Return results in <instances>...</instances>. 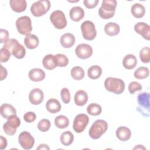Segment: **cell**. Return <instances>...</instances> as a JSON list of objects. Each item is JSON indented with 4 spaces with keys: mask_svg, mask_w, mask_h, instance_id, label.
<instances>
[{
    "mask_svg": "<svg viewBox=\"0 0 150 150\" xmlns=\"http://www.w3.org/2000/svg\"><path fill=\"white\" fill-rule=\"evenodd\" d=\"M137 64V57L132 54H128L124 56L122 60V65L127 70L134 69Z\"/></svg>",
    "mask_w": 150,
    "mask_h": 150,
    "instance_id": "cell-24",
    "label": "cell"
},
{
    "mask_svg": "<svg viewBox=\"0 0 150 150\" xmlns=\"http://www.w3.org/2000/svg\"><path fill=\"white\" fill-rule=\"evenodd\" d=\"M102 74V69L98 65H93L89 67L87 70V75L91 79H98Z\"/></svg>",
    "mask_w": 150,
    "mask_h": 150,
    "instance_id": "cell-29",
    "label": "cell"
},
{
    "mask_svg": "<svg viewBox=\"0 0 150 150\" xmlns=\"http://www.w3.org/2000/svg\"><path fill=\"white\" fill-rule=\"evenodd\" d=\"M15 25L18 32L21 35H28L32 30V21L30 17L28 16L18 18L16 21Z\"/></svg>",
    "mask_w": 150,
    "mask_h": 150,
    "instance_id": "cell-6",
    "label": "cell"
},
{
    "mask_svg": "<svg viewBox=\"0 0 150 150\" xmlns=\"http://www.w3.org/2000/svg\"><path fill=\"white\" fill-rule=\"evenodd\" d=\"M54 125L56 127L60 129H64L67 128L69 125V118L63 115H60L57 116L54 118Z\"/></svg>",
    "mask_w": 150,
    "mask_h": 150,
    "instance_id": "cell-30",
    "label": "cell"
},
{
    "mask_svg": "<svg viewBox=\"0 0 150 150\" xmlns=\"http://www.w3.org/2000/svg\"><path fill=\"white\" fill-rule=\"evenodd\" d=\"M28 76L30 80L35 82H39L45 79L46 74L41 69L34 68L29 71Z\"/></svg>",
    "mask_w": 150,
    "mask_h": 150,
    "instance_id": "cell-16",
    "label": "cell"
},
{
    "mask_svg": "<svg viewBox=\"0 0 150 150\" xmlns=\"http://www.w3.org/2000/svg\"><path fill=\"white\" fill-rule=\"evenodd\" d=\"M89 122V117L86 114H77L73 120V128L77 133H81L84 131Z\"/></svg>",
    "mask_w": 150,
    "mask_h": 150,
    "instance_id": "cell-11",
    "label": "cell"
},
{
    "mask_svg": "<svg viewBox=\"0 0 150 150\" xmlns=\"http://www.w3.org/2000/svg\"><path fill=\"white\" fill-rule=\"evenodd\" d=\"M102 111L101 107L96 103H91L87 107V112L91 115L96 116L101 114Z\"/></svg>",
    "mask_w": 150,
    "mask_h": 150,
    "instance_id": "cell-34",
    "label": "cell"
},
{
    "mask_svg": "<svg viewBox=\"0 0 150 150\" xmlns=\"http://www.w3.org/2000/svg\"><path fill=\"white\" fill-rule=\"evenodd\" d=\"M60 96H61L62 101L64 104H69L70 103L71 96H70V91L67 88L64 87L61 90Z\"/></svg>",
    "mask_w": 150,
    "mask_h": 150,
    "instance_id": "cell-38",
    "label": "cell"
},
{
    "mask_svg": "<svg viewBox=\"0 0 150 150\" xmlns=\"http://www.w3.org/2000/svg\"><path fill=\"white\" fill-rule=\"evenodd\" d=\"M104 87L108 91L115 94H120L124 92L125 86L122 79L109 77L104 81Z\"/></svg>",
    "mask_w": 150,
    "mask_h": 150,
    "instance_id": "cell-2",
    "label": "cell"
},
{
    "mask_svg": "<svg viewBox=\"0 0 150 150\" xmlns=\"http://www.w3.org/2000/svg\"><path fill=\"white\" fill-rule=\"evenodd\" d=\"M75 53L77 57L80 59H86L91 57L93 54L92 47L86 43H81L77 46Z\"/></svg>",
    "mask_w": 150,
    "mask_h": 150,
    "instance_id": "cell-13",
    "label": "cell"
},
{
    "mask_svg": "<svg viewBox=\"0 0 150 150\" xmlns=\"http://www.w3.org/2000/svg\"><path fill=\"white\" fill-rule=\"evenodd\" d=\"M46 108L50 113L55 114L61 110L62 105L60 102L55 98H50L46 103Z\"/></svg>",
    "mask_w": 150,
    "mask_h": 150,
    "instance_id": "cell-23",
    "label": "cell"
},
{
    "mask_svg": "<svg viewBox=\"0 0 150 150\" xmlns=\"http://www.w3.org/2000/svg\"><path fill=\"white\" fill-rule=\"evenodd\" d=\"M36 118V115L35 114V112L32 111L27 112L23 115L24 120L28 123L33 122V121H35Z\"/></svg>",
    "mask_w": 150,
    "mask_h": 150,
    "instance_id": "cell-41",
    "label": "cell"
},
{
    "mask_svg": "<svg viewBox=\"0 0 150 150\" xmlns=\"http://www.w3.org/2000/svg\"><path fill=\"white\" fill-rule=\"evenodd\" d=\"M146 149V148H145L144 146H143L142 145H138L137 146H135V147L134 148V149Z\"/></svg>",
    "mask_w": 150,
    "mask_h": 150,
    "instance_id": "cell-47",
    "label": "cell"
},
{
    "mask_svg": "<svg viewBox=\"0 0 150 150\" xmlns=\"http://www.w3.org/2000/svg\"><path fill=\"white\" fill-rule=\"evenodd\" d=\"M18 142L21 147L25 149H30L35 144V139L28 131H23L18 137Z\"/></svg>",
    "mask_w": 150,
    "mask_h": 150,
    "instance_id": "cell-12",
    "label": "cell"
},
{
    "mask_svg": "<svg viewBox=\"0 0 150 150\" xmlns=\"http://www.w3.org/2000/svg\"><path fill=\"white\" fill-rule=\"evenodd\" d=\"M55 56L57 67H66L69 63V59L68 57L64 54L58 53Z\"/></svg>",
    "mask_w": 150,
    "mask_h": 150,
    "instance_id": "cell-36",
    "label": "cell"
},
{
    "mask_svg": "<svg viewBox=\"0 0 150 150\" xmlns=\"http://www.w3.org/2000/svg\"><path fill=\"white\" fill-rule=\"evenodd\" d=\"M1 66V73H0V80L2 81L5 79L6 78L7 75H8V71L6 68L4 67L2 65Z\"/></svg>",
    "mask_w": 150,
    "mask_h": 150,
    "instance_id": "cell-44",
    "label": "cell"
},
{
    "mask_svg": "<svg viewBox=\"0 0 150 150\" xmlns=\"http://www.w3.org/2000/svg\"><path fill=\"white\" fill-rule=\"evenodd\" d=\"M0 113L4 118L8 120L11 117L16 115V110L12 105L5 103L1 106Z\"/></svg>",
    "mask_w": 150,
    "mask_h": 150,
    "instance_id": "cell-17",
    "label": "cell"
},
{
    "mask_svg": "<svg viewBox=\"0 0 150 150\" xmlns=\"http://www.w3.org/2000/svg\"><path fill=\"white\" fill-rule=\"evenodd\" d=\"M104 32L110 36L117 35L120 31V26L115 22H108L104 26Z\"/></svg>",
    "mask_w": 150,
    "mask_h": 150,
    "instance_id": "cell-27",
    "label": "cell"
},
{
    "mask_svg": "<svg viewBox=\"0 0 150 150\" xmlns=\"http://www.w3.org/2000/svg\"><path fill=\"white\" fill-rule=\"evenodd\" d=\"M84 11L80 6L72 7L69 11L70 19L74 22H79L84 16Z\"/></svg>",
    "mask_w": 150,
    "mask_h": 150,
    "instance_id": "cell-19",
    "label": "cell"
},
{
    "mask_svg": "<svg viewBox=\"0 0 150 150\" xmlns=\"http://www.w3.org/2000/svg\"><path fill=\"white\" fill-rule=\"evenodd\" d=\"M21 125V120L16 115H14L8 119L7 121L3 125L4 132L8 135H13L16 132V129Z\"/></svg>",
    "mask_w": 150,
    "mask_h": 150,
    "instance_id": "cell-10",
    "label": "cell"
},
{
    "mask_svg": "<svg viewBox=\"0 0 150 150\" xmlns=\"http://www.w3.org/2000/svg\"><path fill=\"white\" fill-rule=\"evenodd\" d=\"M36 149H48L49 150L50 149V148L49 147V146L46 144H40L39 145L38 147H37Z\"/></svg>",
    "mask_w": 150,
    "mask_h": 150,
    "instance_id": "cell-46",
    "label": "cell"
},
{
    "mask_svg": "<svg viewBox=\"0 0 150 150\" xmlns=\"http://www.w3.org/2000/svg\"><path fill=\"white\" fill-rule=\"evenodd\" d=\"M61 143L64 146L71 145L74 141V135L73 133L69 131L63 132L60 137Z\"/></svg>",
    "mask_w": 150,
    "mask_h": 150,
    "instance_id": "cell-31",
    "label": "cell"
},
{
    "mask_svg": "<svg viewBox=\"0 0 150 150\" xmlns=\"http://www.w3.org/2000/svg\"><path fill=\"white\" fill-rule=\"evenodd\" d=\"M9 38V32L7 30L1 29L0 30V43H5Z\"/></svg>",
    "mask_w": 150,
    "mask_h": 150,
    "instance_id": "cell-43",
    "label": "cell"
},
{
    "mask_svg": "<svg viewBox=\"0 0 150 150\" xmlns=\"http://www.w3.org/2000/svg\"><path fill=\"white\" fill-rule=\"evenodd\" d=\"M50 21L57 29H63L67 26V19L63 11L56 10L50 15Z\"/></svg>",
    "mask_w": 150,
    "mask_h": 150,
    "instance_id": "cell-8",
    "label": "cell"
},
{
    "mask_svg": "<svg viewBox=\"0 0 150 150\" xmlns=\"http://www.w3.org/2000/svg\"><path fill=\"white\" fill-rule=\"evenodd\" d=\"M82 36L86 40H92L97 36V30L95 25L90 21H86L81 25Z\"/></svg>",
    "mask_w": 150,
    "mask_h": 150,
    "instance_id": "cell-9",
    "label": "cell"
},
{
    "mask_svg": "<svg viewBox=\"0 0 150 150\" xmlns=\"http://www.w3.org/2000/svg\"><path fill=\"white\" fill-rule=\"evenodd\" d=\"M107 122L103 120H97L91 125L89 131V136L94 139L100 138L108 129Z\"/></svg>",
    "mask_w": 150,
    "mask_h": 150,
    "instance_id": "cell-4",
    "label": "cell"
},
{
    "mask_svg": "<svg viewBox=\"0 0 150 150\" xmlns=\"http://www.w3.org/2000/svg\"><path fill=\"white\" fill-rule=\"evenodd\" d=\"M138 107L137 110L143 115L149 116V93L143 92L139 93L137 97Z\"/></svg>",
    "mask_w": 150,
    "mask_h": 150,
    "instance_id": "cell-7",
    "label": "cell"
},
{
    "mask_svg": "<svg viewBox=\"0 0 150 150\" xmlns=\"http://www.w3.org/2000/svg\"><path fill=\"white\" fill-rule=\"evenodd\" d=\"M24 44L29 49H34L36 48L39 44L38 37L33 34L26 35L24 39Z\"/></svg>",
    "mask_w": 150,
    "mask_h": 150,
    "instance_id": "cell-22",
    "label": "cell"
},
{
    "mask_svg": "<svg viewBox=\"0 0 150 150\" xmlns=\"http://www.w3.org/2000/svg\"><path fill=\"white\" fill-rule=\"evenodd\" d=\"M50 2L48 0H40L32 4L30 6L32 14L36 17H40L46 14L50 8Z\"/></svg>",
    "mask_w": 150,
    "mask_h": 150,
    "instance_id": "cell-5",
    "label": "cell"
},
{
    "mask_svg": "<svg viewBox=\"0 0 150 150\" xmlns=\"http://www.w3.org/2000/svg\"><path fill=\"white\" fill-rule=\"evenodd\" d=\"M76 41L74 36L70 33H66L63 34L60 38V42L62 47L64 48L71 47Z\"/></svg>",
    "mask_w": 150,
    "mask_h": 150,
    "instance_id": "cell-18",
    "label": "cell"
},
{
    "mask_svg": "<svg viewBox=\"0 0 150 150\" xmlns=\"http://www.w3.org/2000/svg\"><path fill=\"white\" fill-rule=\"evenodd\" d=\"M117 137L121 141H127L131 137V131L130 129L127 127H119L115 132Z\"/></svg>",
    "mask_w": 150,
    "mask_h": 150,
    "instance_id": "cell-20",
    "label": "cell"
},
{
    "mask_svg": "<svg viewBox=\"0 0 150 150\" xmlns=\"http://www.w3.org/2000/svg\"><path fill=\"white\" fill-rule=\"evenodd\" d=\"M149 71L148 68L144 66L138 67L134 73V76L137 79H144L149 76Z\"/></svg>",
    "mask_w": 150,
    "mask_h": 150,
    "instance_id": "cell-33",
    "label": "cell"
},
{
    "mask_svg": "<svg viewBox=\"0 0 150 150\" xmlns=\"http://www.w3.org/2000/svg\"><path fill=\"white\" fill-rule=\"evenodd\" d=\"M44 94L42 90L39 88L32 89L29 94V100L31 104L39 105L43 100Z\"/></svg>",
    "mask_w": 150,
    "mask_h": 150,
    "instance_id": "cell-15",
    "label": "cell"
},
{
    "mask_svg": "<svg viewBox=\"0 0 150 150\" xmlns=\"http://www.w3.org/2000/svg\"><path fill=\"white\" fill-rule=\"evenodd\" d=\"M42 64L43 67L47 70H52L54 69L57 67L55 56L52 54L46 55L42 60Z\"/></svg>",
    "mask_w": 150,
    "mask_h": 150,
    "instance_id": "cell-26",
    "label": "cell"
},
{
    "mask_svg": "<svg viewBox=\"0 0 150 150\" xmlns=\"http://www.w3.org/2000/svg\"><path fill=\"white\" fill-rule=\"evenodd\" d=\"M51 126L50 121L46 118H43L39 121L38 124V128L41 132H46L47 131Z\"/></svg>",
    "mask_w": 150,
    "mask_h": 150,
    "instance_id": "cell-37",
    "label": "cell"
},
{
    "mask_svg": "<svg viewBox=\"0 0 150 150\" xmlns=\"http://www.w3.org/2000/svg\"><path fill=\"white\" fill-rule=\"evenodd\" d=\"M11 52L6 48L2 47L0 50V62L1 63H5L8 61L11 57Z\"/></svg>",
    "mask_w": 150,
    "mask_h": 150,
    "instance_id": "cell-39",
    "label": "cell"
},
{
    "mask_svg": "<svg viewBox=\"0 0 150 150\" xmlns=\"http://www.w3.org/2000/svg\"><path fill=\"white\" fill-rule=\"evenodd\" d=\"M88 98L87 93L84 90H80L76 93L74 97V101L77 105L83 106L87 103Z\"/></svg>",
    "mask_w": 150,
    "mask_h": 150,
    "instance_id": "cell-25",
    "label": "cell"
},
{
    "mask_svg": "<svg viewBox=\"0 0 150 150\" xmlns=\"http://www.w3.org/2000/svg\"><path fill=\"white\" fill-rule=\"evenodd\" d=\"M0 144H1V149L3 150L5 149L7 146V140L3 136L1 135L0 137Z\"/></svg>",
    "mask_w": 150,
    "mask_h": 150,
    "instance_id": "cell-45",
    "label": "cell"
},
{
    "mask_svg": "<svg viewBox=\"0 0 150 150\" xmlns=\"http://www.w3.org/2000/svg\"><path fill=\"white\" fill-rule=\"evenodd\" d=\"M117 2L115 0H103L98 9L99 16L104 19H108L114 16Z\"/></svg>",
    "mask_w": 150,
    "mask_h": 150,
    "instance_id": "cell-3",
    "label": "cell"
},
{
    "mask_svg": "<svg viewBox=\"0 0 150 150\" xmlns=\"http://www.w3.org/2000/svg\"><path fill=\"white\" fill-rule=\"evenodd\" d=\"M4 47L7 49L15 57L21 59L25 57L26 49L16 39H9L4 44Z\"/></svg>",
    "mask_w": 150,
    "mask_h": 150,
    "instance_id": "cell-1",
    "label": "cell"
},
{
    "mask_svg": "<svg viewBox=\"0 0 150 150\" xmlns=\"http://www.w3.org/2000/svg\"><path fill=\"white\" fill-rule=\"evenodd\" d=\"M139 58L142 62L148 63L150 60V49L146 46L142 47L139 51Z\"/></svg>",
    "mask_w": 150,
    "mask_h": 150,
    "instance_id": "cell-35",
    "label": "cell"
},
{
    "mask_svg": "<svg viewBox=\"0 0 150 150\" xmlns=\"http://www.w3.org/2000/svg\"><path fill=\"white\" fill-rule=\"evenodd\" d=\"M142 89V85L137 81H131L128 85V91L131 94H133L135 92L140 91Z\"/></svg>",
    "mask_w": 150,
    "mask_h": 150,
    "instance_id": "cell-40",
    "label": "cell"
},
{
    "mask_svg": "<svg viewBox=\"0 0 150 150\" xmlns=\"http://www.w3.org/2000/svg\"><path fill=\"white\" fill-rule=\"evenodd\" d=\"M71 76L76 80H82L85 75L84 69L80 66H74L71 70Z\"/></svg>",
    "mask_w": 150,
    "mask_h": 150,
    "instance_id": "cell-32",
    "label": "cell"
},
{
    "mask_svg": "<svg viewBox=\"0 0 150 150\" xmlns=\"http://www.w3.org/2000/svg\"><path fill=\"white\" fill-rule=\"evenodd\" d=\"M131 12L135 18H141L145 14V8L142 4L135 3L131 6Z\"/></svg>",
    "mask_w": 150,
    "mask_h": 150,
    "instance_id": "cell-28",
    "label": "cell"
},
{
    "mask_svg": "<svg viewBox=\"0 0 150 150\" xmlns=\"http://www.w3.org/2000/svg\"><path fill=\"white\" fill-rule=\"evenodd\" d=\"M9 5L12 11L17 13L25 11L27 7V2L25 0H11Z\"/></svg>",
    "mask_w": 150,
    "mask_h": 150,
    "instance_id": "cell-21",
    "label": "cell"
},
{
    "mask_svg": "<svg viewBox=\"0 0 150 150\" xmlns=\"http://www.w3.org/2000/svg\"><path fill=\"white\" fill-rule=\"evenodd\" d=\"M99 2V0H84L83 4L88 9L94 8L97 6Z\"/></svg>",
    "mask_w": 150,
    "mask_h": 150,
    "instance_id": "cell-42",
    "label": "cell"
},
{
    "mask_svg": "<svg viewBox=\"0 0 150 150\" xmlns=\"http://www.w3.org/2000/svg\"><path fill=\"white\" fill-rule=\"evenodd\" d=\"M134 30L147 40L150 39V26L146 23L139 22L134 25Z\"/></svg>",
    "mask_w": 150,
    "mask_h": 150,
    "instance_id": "cell-14",
    "label": "cell"
}]
</instances>
